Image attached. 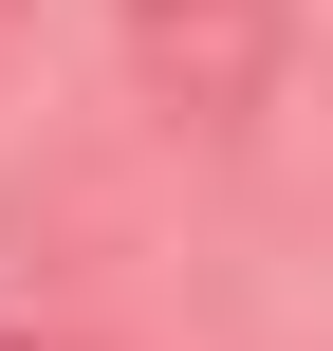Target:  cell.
<instances>
[{"label": "cell", "instance_id": "2", "mask_svg": "<svg viewBox=\"0 0 333 351\" xmlns=\"http://www.w3.org/2000/svg\"><path fill=\"white\" fill-rule=\"evenodd\" d=\"M0 351H37V333H0Z\"/></svg>", "mask_w": 333, "mask_h": 351}, {"label": "cell", "instance_id": "1", "mask_svg": "<svg viewBox=\"0 0 333 351\" xmlns=\"http://www.w3.org/2000/svg\"><path fill=\"white\" fill-rule=\"evenodd\" d=\"M278 19H297V0H130V37H148V74H167L185 111H241V93L278 74Z\"/></svg>", "mask_w": 333, "mask_h": 351}]
</instances>
